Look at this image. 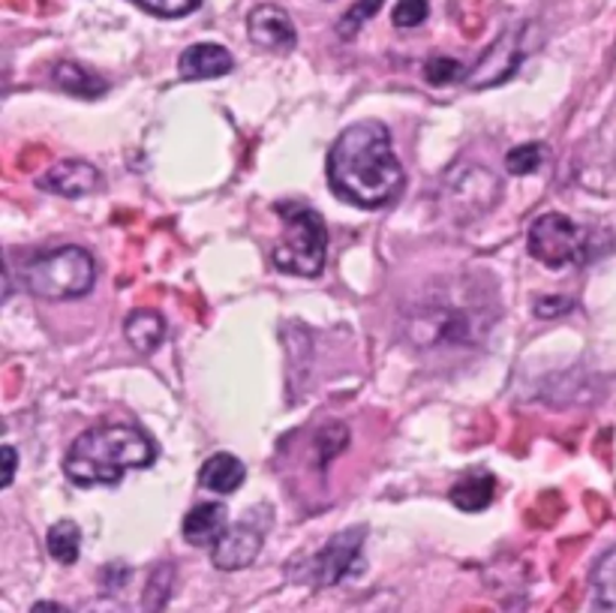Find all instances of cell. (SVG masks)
<instances>
[{
	"instance_id": "obj_1",
	"label": "cell",
	"mask_w": 616,
	"mask_h": 613,
	"mask_svg": "<svg viewBox=\"0 0 616 613\" xmlns=\"http://www.w3.org/2000/svg\"><path fill=\"white\" fill-rule=\"evenodd\" d=\"M328 184L346 205L376 211L400 196L407 172L397 160L391 132L379 120H355L328 153Z\"/></svg>"
},
{
	"instance_id": "obj_25",
	"label": "cell",
	"mask_w": 616,
	"mask_h": 613,
	"mask_svg": "<svg viewBox=\"0 0 616 613\" xmlns=\"http://www.w3.org/2000/svg\"><path fill=\"white\" fill-rule=\"evenodd\" d=\"M424 79L431 84H452L464 79V63L454 58H433L424 67Z\"/></svg>"
},
{
	"instance_id": "obj_16",
	"label": "cell",
	"mask_w": 616,
	"mask_h": 613,
	"mask_svg": "<svg viewBox=\"0 0 616 613\" xmlns=\"http://www.w3.org/2000/svg\"><path fill=\"white\" fill-rule=\"evenodd\" d=\"M52 82L58 84L64 94L82 96V100H96V96H105V91H109V82L103 76H96V72L88 70L84 63H76V60L55 63Z\"/></svg>"
},
{
	"instance_id": "obj_14",
	"label": "cell",
	"mask_w": 616,
	"mask_h": 613,
	"mask_svg": "<svg viewBox=\"0 0 616 613\" xmlns=\"http://www.w3.org/2000/svg\"><path fill=\"white\" fill-rule=\"evenodd\" d=\"M229 530V511L223 502H198L186 511L184 518V539L193 547H217L223 535Z\"/></svg>"
},
{
	"instance_id": "obj_18",
	"label": "cell",
	"mask_w": 616,
	"mask_h": 613,
	"mask_svg": "<svg viewBox=\"0 0 616 613\" xmlns=\"http://www.w3.org/2000/svg\"><path fill=\"white\" fill-rule=\"evenodd\" d=\"M124 334H127L129 346L141 355H151L160 349L166 340V322L160 313L153 310H133L124 322Z\"/></svg>"
},
{
	"instance_id": "obj_6",
	"label": "cell",
	"mask_w": 616,
	"mask_h": 613,
	"mask_svg": "<svg viewBox=\"0 0 616 613\" xmlns=\"http://www.w3.org/2000/svg\"><path fill=\"white\" fill-rule=\"evenodd\" d=\"M526 250L538 265L550 271H562L569 265H581L590 256V235L566 213H541L526 232Z\"/></svg>"
},
{
	"instance_id": "obj_4",
	"label": "cell",
	"mask_w": 616,
	"mask_h": 613,
	"mask_svg": "<svg viewBox=\"0 0 616 613\" xmlns=\"http://www.w3.org/2000/svg\"><path fill=\"white\" fill-rule=\"evenodd\" d=\"M283 235L271 247L274 268L292 277H319L328 256V225L322 213L301 201H277Z\"/></svg>"
},
{
	"instance_id": "obj_7",
	"label": "cell",
	"mask_w": 616,
	"mask_h": 613,
	"mask_svg": "<svg viewBox=\"0 0 616 613\" xmlns=\"http://www.w3.org/2000/svg\"><path fill=\"white\" fill-rule=\"evenodd\" d=\"M442 208L452 213L454 220H476L481 213H488L497 201L502 199V181L488 165H454L445 175L440 189Z\"/></svg>"
},
{
	"instance_id": "obj_28",
	"label": "cell",
	"mask_w": 616,
	"mask_h": 613,
	"mask_svg": "<svg viewBox=\"0 0 616 613\" xmlns=\"http://www.w3.org/2000/svg\"><path fill=\"white\" fill-rule=\"evenodd\" d=\"M571 307L574 304H571L569 298H538L535 301V316H562V313H569Z\"/></svg>"
},
{
	"instance_id": "obj_3",
	"label": "cell",
	"mask_w": 616,
	"mask_h": 613,
	"mask_svg": "<svg viewBox=\"0 0 616 613\" xmlns=\"http://www.w3.org/2000/svg\"><path fill=\"white\" fill-rule=\"evenodd\" d=\"M157 460V446L148 433L133 425L88 427L82 437L72 439L64 458V472L79 487H109L127 472L145 470Z\"/></svg>"
},
{
	"instance_id": "obj_26",
	"label": "cell",
	"mask_w": 616,
	"mask_h": 613,
	"mask_svg": "<svg viewBox=\"0 0 616 613\" xmlns=\"http://www.w3.org/2000/svg\"><path fill=\"white\" fill-rule=\"evenodd\" d=\"M427 0H397V7L391 10V22L395 27H419L427 19Z\"/></svg>"
},
{
	"instance_id": "obj_13",
	"label": "cell",
	"mask_w": 616,
	"mask_h": 613,
	"mask_svg": "<svg viewBox=\"0 0 616 613\" xmlns=\"http://www.w3.org/2000/svg\"><path fill=\"white\" fill-rule=\"evenodd\" d=\"M235 70V58L229 48L217 43H196L184 48V55L178 58V72L186 82H205V79H220Z\"/></svg>"
},
{
	"instance_id": "obj_11",
	"label": "cell",
	"mask_w": 616,
	"mask_h": 613,
	"mask_svg": "<svg viewBox=\"0 0 616 613\" xmlns=\"http://www.w3.org/2000/svg\"><path fill=\"white\" fill-rule=\"evenodd\" d=\"M262 539H265V532L253 523H235L226 530L217 547H210V563L220 571H241V568L253 566L262 551Z\"/></svg>"
},
{
	"instance_id": "obj_15",
	"label": "cell",
	"mask_w": 616,
	"mask_h": 613,
	"mask_svg": "<svg viewBox=\"0 0 616 613\" xmlns=\"http://www.w3.org/2000/svg\"><path fill=\"white\" fill-rule=\"evenodd\" d=\"M247 482V466L241 460L229 454V451H217L214 458H208L198 470V484L217 496H229L235 490H241V484Z\"/></svg>"
},
{
	"instance_id": "obj_23",
	"label": "cell",
	"mask_w": 616,
	"mask_h": 613,
	"mask_svg": "<svg viewBox=\"0 0 616 613\" xmlns=\"http://www.w3.org/2000/svg\"><path fill=\"white\" fill-rule=\"evenodd\" d=\"M541 163H545V148L535 142L517 144V148H512L509 157H505V169H509L512 175H529V172H535Z\"/></svg>"
},
{
	"instance_id": "obj_21",
	"label": "cell",
	"mask_w": 616,
	"mask_h": 613,
	"mask_svg": "<svg viewBox=\"0 0 616 613\" xmlns=\"http://www.w3.org/2000/svg\"><path fill=\"white\" fill-rule=\"evenodd\" d=\"M385 0H355L350 10H346V15L340 19L338 31L343 39H352V36L358 34L364 24L370 22L373 15L379 12V7H383Z\"/></svg>"
},
{
	"instance_id": "obj_10",
	"label": "cell",
	"mask_w": 616,
	"mask_h": 613,
	"mask_svg": "<svg viewBox=\"0 0 616 613\" xmlns=\"http://www.w3.org/2000/svg\"><path fill=\"white\" fill-rule=\"evenodd\" d=\"M247 34L250 43L265 51H277V55H289L292 48L298 46V31L292 24L289 12L277 7V3H262L247 15Z\"/></svg>"
},
{
	"instance_id": "obj_22",
	"label": "cell",
	"mask_w": 616,
	"mask_h": 613,
	"mask_svg": "<svg viewBox=\"0 0 616 613\" xmlns=\"http://www.w3.org/2000/svg\"><path fill=\"white\" fill-rule=\"evenodd\" d=\"M169 595H172V566H157L141 604H145V611L148 613H160L163 611V604L169 602Z\"/></svg>"
},
{
	"instance_id": "obj_30",
	"label": "cell",
	"mask_w": 616,
	"mask_h": 613,
	"mask_svg": "<svg viewBox=\"0 0 616 613\" xmlns=\"http://www.w3.org/2000/svg\"><path fill=\"white\" fill-rule=\"evenodd\" d=\"M31 613H70V611L58 602H36L34 608H31Z\"/></svg>"
},
{
	"instance_id": "obj_12",
	"label": "cell",
	"mask_w": 616,
	"mask_h": 613,
	"mask_svg": "<svg viewBox=\"0 0 616 613\" xmlns=\"http://www.w3.org/2000/svg\"><path fill=\"white\" fill-rule=\"evenodd\" d=\"M39 187L55 193L60 199H82L103 187L100 169L84 160H60L39 177Z\"/></svg>"
},
{
	"instance_id": "obj_27",
	"label": "cell",
	"mask_w": 616,
	"mask_h": 613,
	"mask_svg": "<svg viewBox=\"0 0 616 613\" xmlns=\"http://www.w3.org/2000/svg\"><path fill=\"white\" fill-rule=\"evenodd\" d=\"M141 10L160 15V19H181L186 12L198 10L202 0H136Z\"/></svg>"
},
{
	"instance_id": "obj_20",
	"label": "cell",
	"mask_w": 616,
	"mask_h": 613,
	"mask_svg": "<svg viewBox=\"0 0 616 613\" xmlns=\"http://www.w3.org/2000/svg\"><path fill=\"white\" fill-rule=\"evenodd\" d=\"M590 583L595 613H616V547L595 563Z\"/></svg>"
},
{
	"instance_id": "obj_2",
	"label": "cell",
	"mask_w": 616,
	"mask_h": 613,
	"mask_svg": "<svg viewBox=\"0 0 616 613\" xmlns=\"http://www.w3.org/2000/svg\"><path fill=\"white\" fill-rule=\"evenodd\" d=\"M497 319L493 298L476 280L436 284L407 310V340L421 352L469 349L484 340Z\"/></svg>"
},
{
	"instance_id": "obj_17",
	"label": "cell",
	"mask_w": 616,
	"mask_h": 613,
	"mask_svg": "<svg viewBox=\"0 0 616 613\" xmlns=\"http://www.w3.org/2000/svg\"><path fill=\"white\" fill-rule=\"evenodd\" d=\"M493 494H497V478H493L490 472L476 470L460 475V482L454 484L448 499H452L460 511L476 514V511H484V508L493 502Z\"/></svg>"
},
{
	"instance_id": "obj_9",
	"label": "cell",
	"mask_w": 616,
	"mask_h": 613,
	"mask_svg": "<svg viewBox=\"0 0 616 613\" xmlns=\"http://www.w3.org/2000/svg\"><path fill=\"white\" fill-rule=\"evenodd\" d=\"M526 31L529 27H517V31H509V34H502L493 46L488 48V55L478 60V67L472 72H466V84L469 88H493V84H502L505 79H512L517 67H521V60L526 58Z\"/></svg>"
},
{
	"instance_id": "obj_8",
	"label": "cell",
	"mask_w": 616,
	"mask_h": 613,
	"mask_svg": "<svg viewBox=\"0 0 616 613\" xmlns=\"http://www.w3.org/2000/svg\"><path fill=\"white\" fill-rule=\"evenodd\" d=\"M364 539H367L364 527H350V530L331 535L326 547H319L313 559L307 563V580H313L319 587H334L346 575H352L361 563Z\"/></svg>"
},
{
	"instance_id": "obj_5",
	"label": "cell",
	"mask_w": 616,
	"mask_h": 613,
	"mask_svg": "<svg viewBox=\"0 0 616 613\" xmlns=\"http://www.w3.org/2000/svg\"><path fill=\"white\" fill-rule=\"evenodd\" d=\"M22 284L27 292L46 301L84 298L96 284V262L88 250L76 244L48 250L24 262Z\"/></svg>"
},
{
	"instance_id": "obj_29",
	"label": "cell",
	"mask_w": 616,
	"mask_h": 613,
	"mask_svg": "<svg viewBox=\"0 0 616 613\" xmlns=\"http://www.w3.org/2000/svg\"><path fill=\"white\" fill-rule=\"evenodd\" d=\"M3 487H10L12 484V478H15V466H19V454H15V449L12 446H3Z\"/></svg>"
},
{
	"instance_id": "obj_19",
	"label": "cell",
	"mask_w": 616,
	"mask_h": 613,
	"mask_svg": "<svg viewBox=\"0 0 616 613\" xmlns=\"http://www.w3.org/2000/svg\"><path fill=\"white\" fill-rule=\"evenodd\" d=\"M46 547L48 556L58 559L60 566L79 563V554H82V530H79V523H72V520L52 523V530L46 535Z\"/></svg>"
},
{
	"instance_id": "obj_24",
	"label": "cell",
	"mask_w": 616,
	"mask_h": 613,
	"mask_svg": "<svg viewBox=\"0 0 616 613\" xmlns=\"http://www.w3.org/2000/svg\"><path fill=\"white\" fill-rule=\"evenodd\" d=\"M346 442H350V430L343 425H326L319 430V437H316V449L322 451V466H326L328 460L338 458L340 451L346 449Z\"/></svg>"
}]
</instances>
